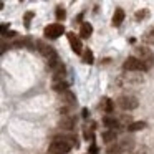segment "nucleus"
<instances>
[{
    "mask_svg": "<svg viewBox=\"0 0 154 154\" xmlns=\"http://www.w3.org/2000/svg\"><path fill=\"white\" fill-rule=\"evenodd\" d=\"M75 141L76 139H73V137L58 136V137H55V139L50 143L48 151H50V152H55V154H66V152L71 151L73 146H78V143H75Z\"/></svg>",
    "mask_w": 154,
    "mask_h": 154,
    "instance_id": "nucleus-1",
    "label": "nucleus"
},
{
    "mask_svg": "<svg viewBox=\"0 0 154 154\" xmlns=\"http://www.w3.org/2000/svg\"><path fill=\"white\" fill-rule=\"evenodd\" d=\"M118 106L123 111H133L139 106V101L136 96H131V94H124V96L118 98Z\"/></svg>",
    "mask_w": 154,
    "mask_h": 154,
    "instance_id": "nucleus-2",
    "label": "nucleus"
},
{
    "mask_svg": "<svg viewBox=\"0 0 154 154\" xmlns=\"http://www.w3.org/2000/svg\"><path fill=\"white\" fill-rule=\"evenodd\" d=\"M136 57L139 58V60L143 61L144 65H146L147 70L154 66V53L149 50V48H144V47L136 48Z\"/></svg>",
    "mask_w": 154,
    "mask_h": 154,
    "instance_id": "nucleus-3",
    "label": "nucleus"
},
{
    "mask_svg": "<svg viewBox=\"0 0 154 154\" xmlns=\"http://www.w3.org/2000/svg\"><path fill=\"white\" fill-rule=\"evenodd\" d=\"M123 68H124V70H128V71H146L147 70L146 65H144L137 57H129L126 61H124Z\"/></svg>",
    "mask_w": 154,
    "mask_h": 154,
    "instance_id": "nucleus-4",
    "label": "nucleus"
},
{
    "mask_svg": "<svg viewBox=\"0 0 154 154\" xmlns=\"http://www.w3.org/2000/svg\"><path fill=\"white\" fill-rule=\"evenodd\" d=\"M63 33H65V28L61 23H51L45 28V37H48V38H58Z\"/></svg>",
    "mask_w": 154,
    "mask_h": 154,
    "instance_id": "nucleus-5",
    "label": "nucleus"
},
{
    "mask_svg": "<svg viewBox=\"0 0 154 154\" xmlns=\"http://www.w3.org/2000/svg\"><path fill=\"white\" fill-rule=\"evenodd\" d=\"M68 42H70L71 50H73L75 53H83V45H81L80 38H78L75 33H68Z\"/></svg>",
    "mask_w": 154,
    "mask_h": 154,
    "instance_id": "nucleus-6",
    "label": "nucleus"
},
{
    "mask_svg": "<svg viewBox=\"0 0 154 154\" xmlns=\"http://www.w3.org/2000/svg\"><path fill=\"white\" fill-rule=\"evenodd\" d=\"M58 126L65 131H71L75 128V119L71 116H68V114H65V116H61V119L58 121Z\"/></svg>",
    "mask_w": 154,
    "mask_h": 154,
    "instance_id": "nucleus-7",
    "label": "nucleus"
},
{
    "mask_svg": "<svg viewBox=\"0 0 154 154\" xmlns=\"http://www.w3.org/2000/svg\"><path fill=\"white\" fill-rule=\"evenodd\" d=\"M123 20H124L123 8H116V10H114V15H113V25L114 27H119V25L123 23Z\"/></svg>",
    "mask_w": 154,
    "mask_h": 154,
    "instance_id": "nucleus-8",
    "label": "nucleus"
},
{
    "mask_svg": "<svg viewBox=\"0 0 154 154\" xmlns=\"http://www.w3.org/2000/svg\"><path fill=\"white\" fill-rule=\"evenodd\" d=\"M93 33V27H91V23H88V22H85V23H81V28H80V35L81 38H90V35Z\"/></svg>",
    "mask_w": 154,
    "mask_h": 154,
    "instance_id": "nucleus-9",
    "label": "nucleus"
},
{
    "mask_svg": "<svg viewBox=\"0 0 154 154\" xmlns=\"http://www.w3.org/2000/svg\"><path fill=\"white\" fill-rule=\"evenodd\" d=\"M116 139H118V134H116V131H114V129H109V131H104V133H103V141H104V143L111 144V143H114Z\"/></svg>",
    "mask_w": 154,
    "mask_h": 154,
    "instance_id": "nucleus-10",
    "label": "nucleus"
},
{
    "mask_svg": "<svg viewBox=\"0 0 154 154\" xmlns=\"http://www.w3.org/2000/svg\"><path fill=\"white\" fill-rule=\"evenodd\" d=\"M103 124H104L106 128L114 129V128H118V119H114L113 116H104V118H103Z\"/></svg>",
    "mask_w": 154,
    "mask_h": 154,
    "instance_id": "nucleus-11",
    "label": "nucleus"
},
{
    "mask_svg": "<svg viewBox=\"0 0 154 154\" xmlns=\"http://www.w3.org/2000/svg\"><path fill=\"white\" fill-rule=\"evenodd\" d=\"M61 100H63V103H66V104H73L75 103V94L66 90V91L61 93Z\"/></svg>",
    "mask_w": 154,
    "mask_h": 154,
    "instance_id": "nucleus-12",
    "label": "nucleus"
},
{
    "mask_svg": "<svg viewBox=\"0 0 154 154\" xmlns=\"http://www.w3.org/2000/svg\"><path fill=\"white\" fill-rule=\"evenodd\" d=\"M53 90L57 91V93H63V91H66V90H68V85L65 83V81L57 80V81L53 83Z\"/></svg>",
    "mask_w": 154,
    "mask_h": 154,
    "instance_id": "nucleus-13",
    "label": "nucleus"
},
{
    "mask_svg": "<svg viewBox=\"0 0 154 154\" xmlns=\"http://www.w3.org/2000/svg\"><path fill=\"white\" fill-rule=\"evenodd\" d=\"M81 55H83V63H86V65L94 63V57H93V51L91 50H85Z\"/></svg>",
    "mask_w": 154,
    "mask_h": 154,
    "instance_id": "nucleus-14",
    "label": "nucleus"
},
{
    "mask_svg": "<svg viewBox=\"0 0 154 154\" xmlns=\"http://www.w3.org/2000/svg\"><path fill=\"white\" fill-rule=\"evenodd\" d=\"M101 103H103V109L106 111L108 114H111V113H113L114 104H113V101H111L109 98H103V101H101Z\"/></svg>",
    "mask_w": 154,
    "mask_h": 154,
    "instance_id": "nucleus-15",
    "label": "nucleus"
},
{
    "mask_svg": "<svg viewBox=\"0 0 154 154\" xmlns=\"http://www.w3.org/2000/svg\"><path fill=\"white\" fill-rule=\"evenodd\" d=\"M146 128V123L144 121H136V123H131L129 126H128V129L129 131H141Z\"/></svg>",
    "mask_w": 154,
    "mask_h": 154,
    "instance_id": "nucleus-16",
    "label": "nucleus"
},
{
    "mask_svg": "<svg viewBox=\"0 0 154 154\" xmlns=\"http://www.w3.org/2000/svg\"><path fill=\"white\" fill-rule=\"evenodd\" d=\"M65 17H66V12H65L61 7H58L57 8V18L58 20H65Z\"/></svg>",
    "mask_w": 154,
    "mask_h": 154,
    "instance_id": "nucleus-17",
    "label": "nucleus"
},
{
    "mask_svg": "<svg viewBox=\"0 0 154 154\" xmlns=\"http://www.w3.org/2000/svg\"><path fill=\"white\" fill-rule=\"evenodd\" d=\"M144 42H146V43H151V45L154 43V30H151L149 33L144 37Z\"/></svg>",
    "mask_w": 154,
    "mask_h": 154,
    "instance_id": "nucleus-18",
    "label": "nucleus"
},
{
    "mask_svg": "<svg viewBox=\"0 0 154 154\" xmlns=\"http://www.w3.org/2000/svg\"><path fill=\"white\" fill-rule=\"evenodd\" d=\"M147 15H149V12H147V10H141V12H136V20H143V18H146Z\"/></svg>",
    "mask_w": 154,
    "mask_h": 154,
    "instance_id": "nucleus-19",
    "label": "nucleus"
},
{
    "mask_svg": "<svg viewBox=\"0 0 154 154\" xmlns=\"http://www.w3.org/2000/svg\"><path fill=\"white\" fill-rule=\"evenodd\" d=\"M32 18H33V12H27V14H25V25H27V27H30Z\"/></svg>",
    "mask_w": 154,
    "mask_h": 154,
    "instance_id": "nucleus-20",
    "label": "nucleus"
},
{
    "mask_svg": "<svg viewBox=\"0 0 154 154\" xmlns=\"http://www.w3.org/2000/svg\"><path fill=\"white\" fill-rule=\"evenodd\" d=\"M85 139L93 141V129H91V128H90V129H88V128L85 129Z\"/></svg>",
    "mask_w": 154,
    "mask_h": 154,
    "instance_id": "nucleus-21",
    "label": "nucleus"
},
{
    "mask_svg": "<svg viewBox=\"0 0 154 154\" xmlns=\"http://www.w3.org/2000/svg\"><path fill=\"white\" fill-rule=\"evenodd\" d=\"M90 154H98V147H96V144H91V147H90Z\"/></svg>",
    "mask_w": 154,
    "mask_h": 154,
    "instance_id": "nucleus-22",
    "label": "nucleus"
},
{
    "mask_svg": "<svg viewBox=\"0 0 154 154\" xmlns=\"http://www.w3.org/2000/svg\"><path fill=\"white\" fill-rule=\"evenodd\" d=\"M88 114H90V111H88L86 108H83V118H88Z\"/></svg>",
    "mask_w": 154,
    "mask_h": 154,
    "instance_id": "nucleus-23",
    "label": "nucleus"
},
{
    "mask_svg": "<svg viewBox=\"0 0 154 154\" xmlns=\"http://www.w3.org/2000/svg\"><path fill=\"white\" fill-rule=\"evenodd\" d=\"M48 154H55V152H50V151H48Z\"/></svg>",
    "mask_w": 154,
    "mask_h": 154,
    "instance_id": "nucleus-24",
    "label": "nucleus"
}]
</instances>
